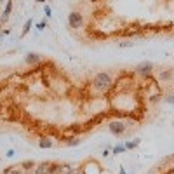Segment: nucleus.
<instances>
[{
    "mask_svg": "<svg viewBox=\"0 0 174 174\" xmlns=\"http://www.w3.org/2000/svg\"><path fill=\"white\" fill-rule=\"evenodd\" d=\"M58 164L56 162H40L35 165V174H54Z\"/></svg>",
    "mask_w": 174,
    "mask_h": 174,
    "instance_id": "obj_4",
    "label": "nucleus"
},
{
    "mask_svg": "<svg viewBox=\"0 0 174 174\" xmlns=\"http://www.w3.org/2000/svg\"><path fill=\"white\" fill-rule=\"evenodd\" d=\"M165 101H167L169 104H172V103H174V99H172V96H171V94H169V96H165Z\"/></svg>",
    "mask_w": 174,
    "mask_h": 174,
    "instance_id": "obj_23",
    "label": "nucleus"
},
{
    "mask_svg": "<svg viewBox=\"0 0 174 174\" xmlns=\"http://www.w3.org/2000/svg\"><path fill=\"white\" fill-rule=\"evenodd\" d=\"M0 25H2V23H0Z\"/></svg>",
    "mask_w": 174,
    "mask_h": 174,
    "instance_id": "obj_30",
    "label": "nucleus"
},
{
    "mask_svg": "<svg viewBox=\"0 0 174 174\" xmlns=\"http://www.w3.org/2000/svg\"><path fill=\"white\" fill-rule=\"evenodd\" d=\"M152 71H153V63L152 61H141V63L136 66V73H139V75H143V77L152 75Z\"/></svg>",
    "mask_w": 174,
    "mask_h": 174,
    "instance_id": "obj_6",
    "label": "nucleus"
},
{
    "mask_svg": "<svg viewBox=\"0 0 174 174\" xmlns=\"http://www.w3.org/2000/svg\"><path fill=\"white\" fill-rule=\"evenodd\" d=\"M0 2H2V0H0Z\"/></svg>",
    "mask_w": 174,
    "mask_h": 174,
    "instance_id": "obj_29",
    "label": "nucleus"
},
{
    "mask_svg": "<svg viewBox=\"0 0 174 174\" xmlns=\"http://www.w3.org/2000/svg\"><path fill=\"white\" fill-rule=\"evenodd\" d=\"M171 75H172V71H171V70H167V71H162L158 78H160V80H169V78H171Z\"/></svg>",
    "mask_w": 174,
    "mask_h": 174,
    "instance_id": "obj_19",
    "label": "nucleus"
},
{
    "mask_svg": "<svg viewBox=\"0 0 174 174\" xmlns=\"http://www.w3.org/2000/svg\"><path fill=\"white\" fill-rule=\"evenodd\" d=\"M37 2H40V4H44V2H45V0H37Z\"/></svg>",
    "mask_w": 174,
    "mask_h": 174,
    "instance_id": "obj_27",
    "label": "nucleus"
},
{
    "mask_svg": "<svg viewBox=\"0 0 174 174\" xmlns=\"http://www.w3.org/2000/svg\"><path fill=\"white\" fill-rule=\"evenodd\" d=\"M32 25H33V19H28V21L25 23V26H23V32H21V37H26L28 32L32 30Z\"/></svg>",
    "mask_w": 174,
    "mask_h": 174,
    "instance_id": "obj_16",
    "label": "nucleus"
},
{
    "mask_svg": "<svg viewBox=\"0 0 174 174\" xmlns=\"http://www.w3.org/2000/svg\"><path fill=\"white\" fill-rule=\"evenodd\" d=\"M37 28H38V30H40V32H42L44 28H45V21H42V23H38V25H37Z\"/></svg>",
    "mask_w": 174,
    "mask_h": 174,
    "instance_id": "obj_24",
    "label": "nucleus"
},
{
    "mask_svg": "<svg viewBox=\"0 0 174 174\" xmlns=\"http://www.w3.org/2000/svg\"><path fill=\"white\" fill-rule=\"evenodd\" d=\"M68 25L70 28H80L84 25V17L80 12H70L68 14Z\"/></svg>",
    "mask_w": 174,
    "mask_h": 174,
    "instance_id": "obj_7",
    "label": "nucleus"
},
{
    "mask_svg": "<svg viewBox=\"0 0 174 174\" xmlns=\"http://www.w3.org/2000/svg\"><path fill=\"white\" fill-rule=\"evenodd\" d=\"M0 119L2 120H11L12 119V108H7V106L0 108Z\"/></svg>",
    "mask_w": 174,
    "mask_h": 174,
    "instance_id": "obj_12",
    "label": "nucleus"
},
{
    "mask_svg": "<svg viewBox=\"0 0 174 174\" xmlns=\"http://www.w3.org/2000/svg\"><path fill=\"white\" fill-rule=\"evenodd\" d=\"M11 11H12V0H7V6H6V9H4V12H2V19H0V23H6L7 19H9Z\"/></svg>",
    "mask_w": 174,
    "mask_h": 174,
    "instance_id": "obj_10",
    "label": "nucleus"
},
{
    "mask_svg": "<svg viewBox=\"0 0 174 174\" xmlns=\"http://www.w3.org/2000/svg\"><path fill=\"white\" fill-rule=\"evenodd\" d=\"M35 165H37V164L33 162V160H23V162L19 164V167H21L23 171H32Z\"/></svg>",
    "mask_w": 174,
    "mask_h": 174,
    "instance_id": "obj_14",
    "label": "nucleus"
},
{
    "mask_svg": "<svg viewBox=\"0 0 174 174\" xmlns=\"http://www.w3.org/2000/svg\"><path fill=\"white\" fill-rule=\"evenodd\" d=\"M101 174H103V172H101Z\"/></svg>",
    "mask_w": 174,
    "mask_h": 174,
    "instance_id": "obj_31",
    "label": "nucleus"
},
{
    "mask_svg": "<svg viewBox=\"0 0 174 174\" xmlns=\"http://www.w3.org/2000/svg\"><path fill=\"white\" fill-rule=\"evenodd\" d=\"M139 143H141V139H130V141H125V150H134V148L139 146Z\"/></svg>",
    "mask_w": 174,
    "mask_h": 174,
    "instance_id": "obj_15",
    "label": "nucleus"
},
{
    "mask_svg": "<svg viewBox=\"0 0 174 174\" xmlns=\"http://www.w3.org/2000/svg\"><path fill=\"white\" fill-rule=\"evenodd\" d=\"M93 87L96 89V91H99V93H108L110 89L113 87L112 77H110L108 73H104V71L98 73V75L94 77V80H93Z\"/></svg>",
    "mask_w": 174,
    "mask_h": 174,
    "instance_id": "obj_1",
    "label": "nucleus"
},
{
    "mask_svg": "<svg viewBox=\"0 0 174 174\" xmlns=\"http://www.w3.org/2000/svg\"><path fill=\"white\" fill-rule=\"evenodd\" d=\"M108 129L113 136H122L125 132V129H127V125H125L124 120H112L108 124Z\"/></svg>",
    "mask_w": 174,
    "mask_h": 174,
    "instance_id": "obj_3",
    "label": "nucleus"
},
{
    "mask_svg": "<svg viewBox=\"0 0 174 174\" xmlns=\"http://www.w3.org/2000/svg\"><path fill=\"white\" fill-rule=\"evenodd\" d=\"M38 148H42V150H47V148H52V139L49 136H42L38 139Z\"/></svg>",
    "mask_w": 174,
    "mask_h": 174,
    "instance_id": "obj_9",
    "label": "nucleus"
},
{
    "mask_svg": "<svg viewBox=\"0 0 174 174\" xmlns=\"http://www.w3.org/2000/svg\"><path fill=\"white\" fill-rule=\"evenodd\" d=\"M44 12H45V16H47V17H51V14H52V11H51V7H49V6L44 7Z\"/></svg>",
    "mask_w": 174,
    "mask_h": 174,
    "instance_id": "obj_21",
    "label": "nucleus"
},
{
    "mask_svg": "<svg viewBox=\"0 0 174 174\" xmlns=\"http://www.w3.org/2000/svg\"><path fill=\"white\" fill-rule=\"evenodd\" d=\"M66 145L68 146H77V145H80V139L78 138H68V139H65Z\"/></svg>",
    "mask_w": 174,
    "mask_h": 174,
    "instance_id": "obj_18",
    "label": "nucleus"
},
{
    "mask_svg": "<svg viewBox=\"0 0 174 174\" xmlns=\"http://www.w3.org/2000/svg\"><path fill=\"white\" fill-rule=\"evenodd\" d=\"M54 174H75V169L71 167L70 164H58Z\"/></svg>",
    "mask_w": 174,
    "mask_h": 174,
    "instance_id": "obj_8",
    "label": "nucleus"
},
{
    "mask_svg": "<svg viewBox=\"0 0 174 174\" xmlns=\"http://www.w3.org/2000/svg\"><path fill=\"white\" fill-rule=\"evenodd\" d=\"M0 162H2V158H0Z\"/></svg>",
    "mask_w": 174,
    "mask_h": 174,
    "instance_id": "obj_28",
    "label": "nucleus"
},
{
    "mask_svg": "<svg viewBox=\"0 0 174 174\" xmlns=\"http://www.w3.org/2000/svg\"><path fill=\"white\" fill-rule=\"evenodd\" d=\"M108 155H110V150H104V152H103V157L106 158V157H108Z\"/></svg>",
    "mask_w": 174,
    "mask_h": 174,
    "instance_id": "obj_25",
    "label": "nucleus"
},
{
    "mask_svg": "<svg viewBox=\"0 0 174 174\" xmlns=\"http://www.w3.org/2000/svg\"><path fill=\"white\" fill-rule=\"evenodd\" d=\"M25 61H26V65H37V63H40V56L35 52H30V54H26Z\"/></svg>",
    "mask_w": 174,
    "mask_h": 174,
    "instance_id": "obj_11",
    "label": "nucleus"
},
{
    "mask_svg": "<svg viewBox=\"0 0 174 174\" xmlns=\"http://www.w3.org/2000/svg\"><path fill=\"white\" fill-rule=\"evenodd\" d=\"M120 174H125V169L124 167H120Z\"/></svg>",
    "mask_w": 174,
    "mask_h": 174,
    "instance_id": "obj_26",
    "label": "nucleus"
},
{
    "mask_svg": "<svg viewBox=\"0 0 174 174\" xmlns=\"http://www.w3.org/2000/svg\"><path fill=\"white\" fill-rule=\"evenodd\" d=\"M115 84H117L115 87H117L119 91H125V89H129V87L134 84V78H132V75L124 73L122 77H119V78H117V82H115Z\"/></svg>",
    "mask_w": 174,
    "mask_h": 174,
    "instance_id": "obj_5",
    "label": "nucleus"
},
{
    "mask_svg": "<svg viewBox=\"0 0 174 174\" xmlns=\"http://www.w3.org/2000/svg\"><path fill=\"white\" fill-rule=\"evenodd\" d=\"M14 155H16V152H14V150H7V153H6V157H7V158L14 157Z\"/></svg>",
    "mask_w": 174,
    "mask_h": 174,
    "instance_id": "obj_22",
    "label": "nucleus"
},
{
    "mask_svg": "<svg viewBox=\"0 0 174 174\" xmlns=\"http://www.w3.org/2000/svg\"><path fill=\"white\" fill-rule=\"evenodd\" d=\"M134 42H130V40H125V42H119V47L120 49H124V47H132Z\"/></svg>",
    "mask_w": 174,
    "mask_h": 174,
    "instance_id": "obj_20",
    "label": "nucleus"
},
{
    "mask_svg": "<svg viewBox=\"0 0 174 174\" xmlns=\"http://www.w3.org/2000/svg\"><path fill=\"white\" fill-rule=\"evenodd\" d=\"M112 152H113V155H120V153L127 152V150H125V146H124V145H117V146H113V148H112Z\"/></svg>",
    "mask_w": 174,
    "mask_h": 174,
    "instance_id": "obj_17",
    "label": "nucleus"
},
{
    "mask_svg": "<svg viewBox=\"0 0 174 174\" xmlns=\"http://www.w3.org/2000/svg\"><path fill=\"white\" fill-rule=\"evenodd\" d=\"M101 172H103V167H101V164L96 162L94 158L85 160V162L80 165V171H78V174H101Z\"/></svg>",
    "mask_w": 174,
    "mask_h": 174,
    "instance_id": "obj_2",
    "label": "nucleus"
},
{
    "mask_svg": "<svg viewBox=\"0 0 174 174\" xmlns=\"http://www.w3.org/2000/svg\"><path fill=\"white\" fill-rule=\"evenodd\" d=\"M4 174H25V171L19 165H12V167H7L4 171Z\"/></svg>",
    "mask_w": 174,
    "mask_h": 174,
    "instance_id": "obj_13",
    "label": "nucleus"
}]
</instances>
